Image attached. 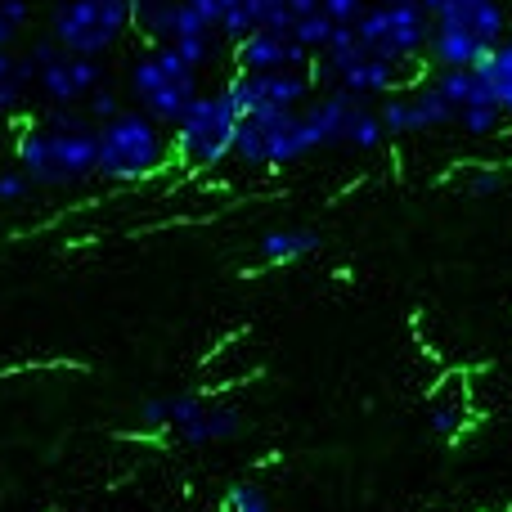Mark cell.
Listing matches in <instances>:
<instances>
[{
    "mask_svg": "<svg viewBox=\"0 0 512 512\" xmlns=\"http://www.w3.org/2000/svg\"><path fill=\"white\" fill-rule=\"evenodd\" d=\"M27 194H32V180H27L18 167H0V207L18 203V198H27Z\"/></svg>",
    "mask_w": 512,
    "mask_h": 512,
    "instance_id": "22",
    "label": "cell"
},
{
    "mask_svg": "<svg viewBox=\"0 0 512 512\" xmlns=\"http://www.w3.org/2000/svg\"><path fill=\"white\" fill-rule=\"evenodd\" d=\"M418 5H423V9H427V14H436V9H441V5H445V0H418Z\"/></svg>",
    "mask_w": 512,
    "mask_h": 512,
    "instance_id": "30",
    "label": "cell"
},
{
    "mask_svg": "<svg viewBox=\"0 0 512 512\" xmlns=\"http://www.w3.org/2000/svg\"><path fill=\"white\" fill-rule=\"evenodd\" d=\"M0 122H5V117H0Z\"/></svg>",
    "mask_w": 512,
    "mask_h": 512,
    "instance_id": "31",
    "label": "cell"
},
{
    "mask_svg": "<svg viewBox=\"0 0 512 512\" xmlns=\"http://www.w3.org/2000/svg\"><path fill=\"white\" fill-rule=\"evenodd\" d=\"M243 122L239 99L230 95V86L221 90H198L189 99V108L180 113V122L171 126V153L180 158V167H221L234 153V131Z\"/></svg>",
    "mask_w": 512,
    "mask_h": 512,
    "instance_id": "3",
    "label": "cell"
},
{
    "mask_svg": "<svg viewBox=\"0 0 512 512\" xmlns=\"http://www.w3.org/2000/svg\"><path fill=\"white\" fill-rule=\"evenodd\" d=\"M468 189H472V194H499V189H504V171H499V167L477 171V176L468 180Z\"/></svg>",
    "mask_w": 512,
    "mask_h": 512,
    "instance_id": "25",
    "label": "cell"
},
{
    "mask_svg": "<svg viewBox=\"0 0 512 512\" xmlns=\"http://www.w3.org/2000/svg\"><path fill=\"white\" fill-rule=\"evenodd\" d=\"M99 140V158H95V176L108 185H135L149 180L167 167L171 158V135L162 122H153L140 108H122L108 122L95 126Z\"/></svg>",
    "mask_w": 512,
    "mask_h": 512,
    "instance_id": "2",
    "label": "cell"
},
{
    "mask_svg": "<svg viewBox=\"0 0 512 512\" xmlns=\"http://www.w3.org/2000/svg\"><path fill=\"white\" fill-rule=\"evenodd\" d=\"M126 86L135 95V108L171 131L180 122V113L189 108V99L198 95V68L180 59L171 45H144L131 59Z\"/></svg>",
    "mask_w": 512,
    "mask_h": 512,
    "instance_id": "4",
    "label": "cell"
},
{
    "mask_svg": "<svg viewBox=\"0 0 512 512\" xmlns=\"http://www.w3.org/2000/svg\"><path fill=\"white\" fill-rule=\"evenodd\" d=\"M230 95L239 99L243 113H292L315 95L310 68H274V72H234Z\"/></svg>",
    "mask_w": 512,
    "mask_h": 512,
    "instance_id": "10",
    "label": "cell"
},
{
    "mask_svg": "<svg viewBox=\"0 0 512 512\" xmlns=\"http://www.w3.org/2000/svg\"><path fill=\"white\" fill-rule=\"evenodd\" d=\"M319 9H324V14L333 18L337 27H351L355 18L369 9V0H319Z\"/></svg>",
    "mask_w": 512,
    "mask_h": 512,
    "instance_id": "23",
    "label": "cell"
},
{
    "mask_svg": "<svg viewBox=\"0 0 512 512\" xmlns=\"http://www.w3.org/2000/svg\"><path fill=\"white\" fill-rule=\"evenodd\" d=\"M18 72V50H0V77H14Z\"/></svg>",
    "mask_w": 512,
    "mask_h": 512,
    "instance_id": "29",
    "label": "cell"
},
{
    "mask_svg": "<svg viewBox=\"0 0 512 512\" xmlns=\"http://www.w3.org/2000/svg\"><path fill=\"white\" fill-rule=\"evenodd\" d=\"M432 27H450V32L477 41L481 50H490L508 36V9L504 0H445L432 14Z\"/></svg>",
    "mask_w": 512,
    "mask_h": 512,
    "instance_id": "11",
    "label": "cell"
},
{
    "mask_svg": "<svg viewBox=\"0 0 512 512\" xmlns=\"http://www.w3.org/2000/svg\"><path fill=\"white\" fill-rule=\"evenodd\" d=\"M140 423L144 427H171L180 441L189 445H216L230 441L243 432V414L230 405H207L194 396H158L140 405Z\"/></svg>",
    "mask_w": 512,
    "mask_h": 512,
    "instance_id": "9",
    "label": "cell"
},
{
    "mask_svg": "<svg viewBox=\"0 0 512 512\" xmlns=\"http://www.w3.org/2000/svg\"><path fill=\"white\" fill-rule=\"evenodd\" d=\"M432 427H436V432H454V427H459V414H454V409H445V405H436L432 409Z\"/></svg>",
    "mask_w": 512,
    "mask_h": 512,
    "instance_id": "27",
    "label": "cell"
},
{
    "mask_svg": "<svg viewBox=\"0 0 512 512\" xmlns=\"http://www.w3.org/2000/svg\"><path fill=\"white\" fill-rule=\"evenodd\" d=\"M333 32H337V23L324 14V9H319V14H306V18H292V27H288V36H292V41H297V45H306L310 54H319V50H324V45L333 41Z\"/></svg>",
    "mask_w": 512,
    "mask_h": 512,
    "instance_id": "18",
    "label": "cell"
},
{
    "mask_svg": "<svg viewBox=\"0 0 512 512\" xmlns=\"http://www.w3.org/2000/svg\"><path fill=\"white\" fill-rule=\"evenodd\" d=\"M167 0H131V32H135V18H144V14H153V9H162Z\"/></svg>",
    "mask_w": 512,
    "mask_h": 512,
    "instance_id": "28",
    "label": "cell"
},
{
    "mask_svg": "<svg viewBox=\"0 0 512 512\" xmlns=\"http://www.w3.org/2000/svg\"><path fill=\"white\" fill-rule=\"evenodd\" d=\"M306 153H315V149H310L306 126H301V108H292V113H243L239 131H234L230 158L239 167L283 171L297 158H306Z\"/></svg>",
    "mask_w": 512,
    "mask_h": 512,
    "instance_id": "8",
    "label": "cell"
},
{
    "mask_svg": "<svg viewBox=\"0 0 512 512\" xmlns=\"http://www.w3.org/2000/svg\"><path fill=\"white\" fill-rule=\"evenodd\" d=\"M234 50V72H274V68H310L315 54L297 45L288 32H248Z\"/></svg>",
    "mask_w": 512,
    "mask_h": 512,
    "instance_id": "12",
    "label": "cell"
},
{
    "mask_svg": "<svg viewBox=\"0 0 512 512\" xmlns=\"http://www.w3.org/2000/svg\"><path fill=\"white\" fill-rule=\"evenodd\" d=\"M185 5H194L198 14L207 18V23H212V27H221V18L230 14V9L239 5V0H185Z\"/></svg>",
    "mask_w": 512,
    "mask_h": 512,
    "instance_id": "24",
    "label": "cell"
},
{
    "mask_svg": "<svg viewBox=\"0 0 512 512\" xmlns=\"http://www.w3.org/2000/svg\"><path fill=\"white\" fill-rule=\"evenodd\" d=\"M454 122V104L436 90V81H418L409 86V135H423V131H441V126Z\"/></svg>",
    "mask_w": 512,
    "mask_h": 512,
    "instance_id": "15",
    "label": "cell"
},
{
    "mask_svg": "<svg viewBox=\"0 0 512 512\" xmlns=\"http://www.w3.org/2000/svg\"><path fill=\"white\" fill-rule=\"evenodd\" d=\"M382 140H387V131H382V117H378V104H369L364 99L360 108H355V117H351V126H346V149H355V153H373V149H382Z\"/></svg>",
    "mask_w": 512,
    "mask_h": 512,
    "instance_id": "17",
    "label": "cell"
},
{
    "mask_svg": "<svg viewBox=\"0 0 512 512\" xmlns=\"http://www.w3.org/2000/svg\"><path fill=\"white\" fill-rule=\"evenodd\" d=\"M355 41L373 50L378 59L396 63V68H414L427 54V36H432V14L418 0H378L355 18Z\"/></svg>",
    "mask_w": 512,
    "mask_h": 512,
    "instance_id": "6",
    "label": "cell"
},
{
    "mask_svg": "<svg viewBox=\"0 0 512 512\" xmlns=\"http://www.w3.org/2000/svg\"><path fill=\"white\" fill-rule=\"evenodd\" d=\"M288 27H292L288 0H239V5L221 18L216 32H221L225 45H234V41H243L248 32H288Z\"/></svg>",
    "mask_w": 512,
    "mask_h": 512,
    "instance_id": "13",
    "label": "cell"
},
{
    "mask_svg": "<svg viewBox=\"0 0 512 512\" xmlns=\"http://www.w3.org/2000/svg\"><path fill=\"white\" fill-rule=\"evenodd\" d=\"M18 36H23V27H18L14 18H5V14H0V50H14V45H18Z\"/></svg>",
    "mask_w": 512,
    "mask_h": 512,
    "instance_id": "26",
    "label": "cell"
},
{
    "mask_svg": "<svg viewBox=\"0 0 512 512\" xmlns=\"http://www.w3.org/2000/svg\"><path fill=\"white\" fill-rule=\"evenodd\" d=\"M122 95H117V90L113 86H108V81H99V86L95 90H90V95L86 99H81V113H86L90 117V122H108V117H113V113H122Z\"/></svg>",
    "mask_w": 512,
    "mask_h": 512,
    "instance_id": "20",
    "label": "cell"
},
{
    "mask_svg": "<svg viewBox=\"0 0 512 512\" xmlns=\"http://www.w3.org/2000/svg\"><path fill=\"white\" fill-rule=\"evenodd\" d=\"M99 140L95 122L81 108H50L41 122H32L14 140V167L23 171L32 185L45 189H68L95 176Z\"/></svg>",
    "mask_w": 512,
    "mask_h": 512,
    "instance_id": "1",
    "label": "cell"
},
{
    "mask_svg": "<svg viewBox=\"0 0 512 512\" xmlns=\"http://www.w3.org/2000/svg\"><path fill=\"white\" fill-rule=\"evenodd\" d=\"M472 68H477L481 81H486L490 104H495L504 117H512V36H504L499 45H490Z\"/></svg>",
    "mask_w": 512,
    "mask_h": 512,
    "instance_id": "14",
    "label": "cell"
},
{
    "mask_svg": "<svg viewBox=\"0 0 512 512\" xmlns=\"http://www.w3.org/2000/svg\"><path fill=\"white\" fill-rule=\"evenodd\" d=\"M256 252H261L265 265H288V261H297V256L319 252V234L301 230V225H292V230H265Z\"/></svg>",
    "mask_w": 512,
    "mask_h": 512,
    "instance_id": "16",
    "label": "cell"
},
{
    "mask_svg": "<svg viewBox=\"0 0 512 512\" xmlns=\"http://www.w3.org/2000/svg\"><path fill=\"white\" fill-rule=\"evenodd\" d=\"M45 23L63 50L104 59L131 32V0H50Z\"/></svg>",
    "mask_w": 512,
    "mask_h": 512,
    "instance_id": "5",
    "label": "cell"
},
{
    "mask_svg": "<svg viewBox=\"0 0 512 512\" xmlns=\"http://www.w3.org/2000/svg\"><path fill=\"white\" fill-rule=\"evenodd\" d=\"M225 512H270V499L261 495V486L239 481V486L225 490Z\"/></svg>",
    "mask_w": 512,
    "mask_h": 512,
    "instance_id": "21",
    "label": "cell"
},
{
    "mask_svg": "<svg viewBox=\"0 0 512 512\" xmlns=\"http://www.w3.org/2000/svg\"><path fill=\"white\" fill-rule=\"evenodd\" d=\"M454 126L468 135H495L499 126H504V113H499L495 104H468L454 113Z\"/></svg>",
    "mask_w": 512,
    "mask_h": 512,
    "instance_id": "19",
    "label": "cell"
},
{
    "mask_svg": "<svg viewBox=\"0 0 512 512\" xmlns=\"http://www.w3.org/2000/svg\"><path fill=\"white\" fill-rule=\"evenodd\" d=\"M23 54H27V63L36 68L32 90L50 108H81V99H86L90 90L99 86V81H108L104 77V59H90V54L63 50V45L54 41L50 32L36 36V41L27 45Z\"/></svg>",
    "mask_w": 512,
    "mask_h": 512,
    "instance_id": "7",
    "label": "cell"
}]
</instances>
